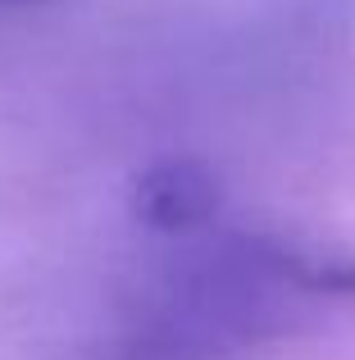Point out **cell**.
<instances>
[{
    "label": "cell",
    "instance_id": "3",
    "mask_svg": "<svg viewBox=\"0 0 355 360\" xmlns=\"http://www.w3.org/2000/svg\"><path fill=\"white\" fill-rule=\"evenodd\" d=\"M0 5H41V0H0Z\"/></svg>",
    "mask_w": 355,
    "mask_h": 360
},
{
    "label": "cell",
    "instance_id": "2",
    "mask_svg": "<svg viewBox=\"0 0 355 360\" xmlns=\"http://www.w3.org/2000/svg\"><path fill=\"white\" fill-rule=\"evenodd\" d=\"M219 205H223V192L214 169L187 155L151 165L133 187V214L151 233H164V238H192V233L210 229Z\"/></svg>",
    "mask_w": 355,
    "mask_h": 360
},
{
    "label": "cell",
    "instance_id": "1",
    "mask_svg": "<svg viewBox=\"0 0 355 360\" xmlns=\"http://www.w3.org/2000/svg\"><path fill=\"white\" fill-rule=\"evenodd\" d=\"M328 306H355L351 251L278 233H228L178 255L146 292L128 338L137 360H210L278 338Z\"/></svg>",
    "mask_w": 355,
    "mask_h": 360
}]
</instances>
